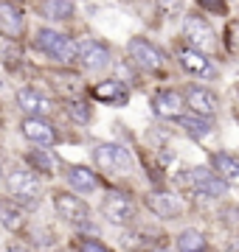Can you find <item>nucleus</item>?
Here are the masks:
<instances>
[{
  "label": "nucleus",
  "mask_w": 239,
  "mask_h": 252,
  "mask_svg": "<svg viewBox=\"0 0 239 252\" xmlns=\"http://www.w3.org/2000/svg\"><path fill=\"white\" fill-rule=\"evenodd\" d=\"M0 221H3V227L6 230H11V233H20L23 230V213H20L14 205H0Z\"/></svg>",
  "instance_id": "obj_21"
},
{
  "label": "nucleus",
  "mask_w": 239,
  "mask_h": 252,
  "mask_svg": "<svg viewBox=\"0 0 239 252\" xmlns=\"http://www.w3.org/2000/svg\"><path fill=\"white\" fill-rule=\"evenodd\" d=\"M82 252H113V250H107L101 241H93V238H87V241H82V247H79Z\"/></svg>",
  "instance_id": "obj_27"
},
{
  "label": "nucleus",
  "mask_w": 239,
  "mask_h": 252,
  "mask_svg": "<svg viewBox=\"0 0 239 252\" xmlns=\"http://www.w3.org/2000/svg\"><path fill=\"white\" fill-rule=\"evenodd\" d=\"M177 62H180L183 70L194 73V76H214V67H211V62H208V56L197 54V51H192V48L180 51V54H177Z\"/></svg>",
  "instance_id": "obj_16"
},
{
  "label": "nucleus",
  "mask_w": 239,
  "mask_h": 252,
  "mask_svg": "<svg viewBox=\"0 0 239 252\" xmlns=\"http://www.w3.org/2000/svg\"><path fill=\"white\" fill-rule=\"evenodd\" d=\"M211 165L214 171L220 177H228V180H239V157L234 154H225V152H217L211 157Z\"/></svg>",
  "instance_id": "obj_19"
},
{
  "label": "nucleus",
  "mask_w": 239,
  "mask_h": 252,
  "mask_svg": "<svg viewBox=\"0 0 239 252\" xmlns=\"http://www.w3.org/2000/svg\"><path fill=\"white\" fill-rule=\"evenodd\" d=\"M0 177H3V171H0Z\"/></svg>",
  "instance_id": "obj_31"
},
{
  "label": "nucleus",
  "mask_w": 239,
  "mask_h": 252,
  "mask_svg": "<svg viewBox=\"0 0 239 252\" xmlns=\"http://www.w3.org/2000/svg\"><path fill=\"white\" fill-rule=\"evenodd\" d=\"M186 104H189V109H194L200 118H211V115H217V109H220L217 95H214L211 90H205V87H189V90H186Z\"/></svg>",
  "instance_id": "obj_11"
},
{
  "label": "nucleus",
  "mask_w": 239,
  "mask_h": 252,
  "mask_svg": "<svg viewBox=\"0 0 239 252\" xmlns=\"http://www.w3.org/2000/svg\"><path fill=\"white\" fill-rule=\"evenodd\" d=\"M180 185H186L189 190L200 193V196H222L228 190V182L220 180L208 168H192V171L180 174Z\"/></svg>",
  "instance_id": "obj_2"
},
{
  "label": "nucleus",
  "mask_w": 239,
  "mask_h": 252,
  "mask_svg": "<svg viewBox=\"0 0 239 252\" xmlns=\"http://www.w3.org/2000/svg\"><path fill=\"white\" fill-rule=\"evenodd\" d=\"M17 104H20V109H26V112H31V115H37V118L48 115V112L54 109V101L40 90H20Z\"/></svg>",
  "instance_id": "obj_14"
},
{
  "label": "nucleus",
  "mask_w": 239,
  "mask_h": 252,
  "mask_svg": "<svg viewBox=\"0 0 239 252\" xmlns=\"http://www.w3.org/2000/svg\"><path fill=\"white\" fill-rule=\"evenodd\" d=\"M54 205H56V213H59L65 221H71V224H76V227L87 224V205H84L79 196H74V193H56Z\"/></svg>",
  "instance_id": "obj_8"
},
{
  "label": "nucleus",
  "mask_w": 239,
  "mask_h": 252,
  "mask_svg": "<svg viewBox=\"0 0 239 252\" xmlns=\"http://www.w3.org/2000/svg\"><path fill=\"white\" fill-rule=\"evenodd\" d=\"M93 98L107 101V104H127V87L119 79H107L93 87Z\"/></svg>",
  "instance_id": "obj_17"
},
{
  "label": "nucleus",
  "mask_w": 239,
  "mask_h": 252,
  "mask_svg": "<svg viewBox=\"0 0 239 252\" xmlns=\"http://www.w3.org/2000/svg\"><path fill=\"white\" fill-rule=\"evenodd\" d=\"M42 14H48V17H54V20H68L71 14H74V3H40L37 6Z\"/></svg>",
  "instance_id": "obj_23"
},
{
  "label": "nucleus",
  "mask_w": 239,
  "mask_h": 252,
  "mask_svg": "<svg viewBox=\"0 0 239 252\" xmlns=\"http://www.w3.org/2000/svg\"><path fill=\"white\" fill-rule=\"evenodd\" d=\"M37 48L42 51V54H48L51 59L62 62V64H71L76 59L74 39H71V36H65V34H59V31H54V28H40Z\"/></svg>",
  "instance_id": "obj_1"
},
{
  "label": "nucleus",
  "mask_w": 239,
  "mask_h": 252,
  "mask_svg": "<svg viewBox=\"0 0 239 252\" xmlns=\"http://www.w3.org/2000/svg\"><path fill=\"white\" fill-rule=\"evenodd\" d=\"M183 36L192 42L194 48H197V54H202V51H214V45H217L214 28L208 26L205 20H200V17H186ZM194 48H192V51H194Z\"/></svg>",
  "instance_id": "obj_6"
},
{
  "label": "nucleus",
  "mask_w": 239,
  "mask_h": 252,
  "mask_svg": "<svg viewBox=\"0 0 239 252\" xmlns=\"http://www.w3.org/2000/svg\"><path fill=\"white\" fill-rule=\"evenodd\" d=\"M228 252H239V241H234V244H231V250Z\"/></svg>",
  "instance_id": "obj_29"
},
{
  "label": "nucleus",
  "mask_w": 239,
  "mask_h": 252,
  "mask_svg": "<svg viewBox=\"0 0 239 252\" xmlns=\"http://www.w3.org/2000/svg\"><path fill=\"white\" fill-rule=\"evenodd\" d=\"M152 109L160 118H183V95L177 90H163L152 98Z\"/></svg>",
  "instance_id": "obj_13"
},
{
  "label": "nucleus",
  "mask_w": 239,
  "mask_h": 252,
  "mask_svg": "<svg viewBox=\"0 0 239 252\" xmlns=\"http://www.w3.org/2000/svg\"><path fill=\"white\" fill-rule=\"evenodd\" d=\"M9 252H28V250H23V247H11Z\"/></svg>",
  "instance_id": "obj_30"
},
{
  "label": "nucleus",
  "mask_w": 239,
  "mask_h": 252,
  "mask_svg": "<svg viewBox=\"0 0 239 252\" xmlns=\"http://www.w3.org/2000/svg\"><path fill=\"white\" fill-rule=\"evenodd\" d=\"M9 190L14 199H23V202H37L40 193H42V182L34 177L31 171H23V168H14L9 174Z\"/></svg>",
  "instance_id": "obj_5"
},
{
  "label": "nucleus",
  "mask_w": 239,
  "mask_h": 252,
  "mask_svg": "<svg viewBox=\"0 0 239 252\" xmlns=\"http://www.w3.org/2000/svg\"><path fill=\"white\" fill-rule=\"evenodd\" d=\"M177 121H180V126L189 129V135H194V137H205L211 132V124H205L202 118H177Z\"/></svg>",
  "instance_id": "obj_24"
},
{
  "label": "nucleus",
  "mask_w": 239,
  "mask_h": 252,
  "mask_svg": "<svg viewBox=\"0 0 239 252\" xmlns=\"http://www.w3.org/2000/svg\"><path fill=\"white\" fill-rule=\"evenodd\" d=\"M101 213L107 216V221L113 224H129L132 219H135V205H132V199L119 193V190H113L107 193L104 199V205H101Z\"/></svg>",
  "instance_id": "obj_7"
},
{
  "label": "nucleus",
  "mask_w": 239,
  "mask_h": 252,
  "mask_svg": "<svg viewBox=\"0 0 239 252\" xmlns=\"http://www.w3.org/2000/svg\"><path fill=\"white\" fill-rule=\"evenodd\" d=\"M225 48L239 54V23H231L228 31H225Z\"/></svg>",
  "instance_id": "obj_26"
},
{
  "label": "nucleus",
  "mask_w": 239,
  "mask_h": 252,
  "mask_svg": "<svg viewBox=\"0 0 239 252\" xmlns=\"http://www.w3.org/2000/svg\"><path fill=\"white\" fill-rule=\"evenodd\" d=\"M37 171H42V174H51L56 168V160H54V154H48V152H40V149H34V152H28V157H26Z\"/></svg>",
  "instance_id": "obj_22"
},
{
  "label": "nucleus",
  "mask_w": 239,
  "mask_h": 252,
  "mask_svg": "<svg viewBox=\"0 0 239 252\" xmlns=\"http://www.w3.org/2000/svg\"><path fill=\"white\" fill-rule=\"evenodd\" d=\"M127 54L129 59L138 64V67H144V70H163L166 64V56L163 51H158L152 42H147V39H132L127 45Z\"/></svg>",
  "instance_id": "obj_4"
},
{
  "label": "nucleus",
  "mask_w": 239,
  "mask_h": 252,
  "mask_svg": "<svg viewBox=\"0 0 239 252\" xmlns=\"http://www.w3.org/2000/svg\"><path fill=\"white\" fill-rule=\"evenodd\" d=\"M202 9H208V11H228L225 9V3H217V0H202Z\"/></svg>",
  "instance_id": "obj_28"
},
{
  "label": "nucleus",
  "mask_w": 239,
  "mask_h": 252,
  "mask_svg": "<svg viewBox=\"0 0 239 252\" xmlns=\"http://www.w3.org/2000/svg\"><path fill=\"white\" fill-rule=\"evenodd\" d=\"M93 160L104 171H129L132 168V157L124 146L116 143H99L93 149Z\"/></svg>",
  "instance_id": "obj_3"
},
{
  "label": "nucleus",
  "mask_w": 239,
  "mask_h": 252,
  "mask_svg": "<svg viewBox=\"0 0 239 252\" xmlns=\"http://www.w3.org/2000/svg\"><path fill=\"white\" fill-rule=\"evenodd\" d=\"M177 250L180 252H202L205 250V235L200 230H183L177 235Z\"/></svg>",
  "instance_id": "obj_20"
},
{
  "label": "nucleus",
  "mask_w": 239,
  "mask_h": 252,
  "mask_svg": "<svg viewBox=\"0 0 239 252\" xmlns=\"http://www.w3.org/2000/svg\"><path fill=\"white\" fill-rule=\"evenodd\" d=\"M147 207L160 219H175L183 213V202L175 193H166V190H152L147 196Z\"/></svg>",
  "instance_id": "obj_10"
},
{
  "label": "nucleus",
  "mask_w": 239,
  "mask_h": 252,
  "mask_svg": "<svg viewBox=\"0 0 239 252\" xmlns=\"http://www.w3.org/2000/svg\"><path fill=\"white\" fill-rule=\"evenodd\" d=\"M68 118L76 121V124H87L93 118V109L87 107L84 101H71V104H68Z\"/></svg>",
  "instance_id": "obj_25"
},
{
  "label": "nucleus",
  "mask_w": 239,
  "mask_h": 252,
  "mask_svg": "<svg viewBox=\"0 0 239 252\" xmlns=\"http://www.w3.org/2000/svg\"><path fill=\"white\" fill-rule=\"evenodd\" d=\"M23 135L31 140V143H40V146H54L56 143V129L51 124H48L45 118H26L23 121Z\"/></svg>",
  "instance_id": "obj_12"
},
{
  "label": "nucleus",
  "mask_w": 239,
  "mask_h": 252,
  "mask_svg": "<svg viewBox=\"0 0 239 252\" xmlns=\"http://www.w3.org/2000/svg\"><path fill=\"white\" fill-rule=\"evenodd\" d=\"M76 56H79V62L84 67H90V70H101V67H107L110 64V51L104 42L99 39H82L79 45H76Z\"/></svg>",
  "instance_id": "obj_9"
},
{
  "label": "nucleus",
  "mask_w": 239,
  "mask_h": 252,
  "mask_svg": "<svg viewBox=\"0 0 239 252\" xmlns=\"http://www.w3.org/2000/svg\"><path fill=\"white\" fill-rule=\"evenodd\" d=\"M68 182L74 185L76 190H84V193H93V190H99L101 180L90 168H84V165H71L68 168Z\"/></svg>",
  "instance_id": "obj_18"
},
{
  "label": "nucleus",
  "mask_w": 239,
  "mask_h": 252,
  "mask_svg": "<svg viewBox=\"0 0 239 252\" xmlns=\"http://www.w3.org/2000/svg\"><path fill=\"white\" fill-rule=\"evenodd\" d=\"M0 28H3V34L11 36V39L23 36L26 20H23V11H20L14 3H0Z\"/></svg>",
  "instance_id": "obj_15"
}]
</instances>
